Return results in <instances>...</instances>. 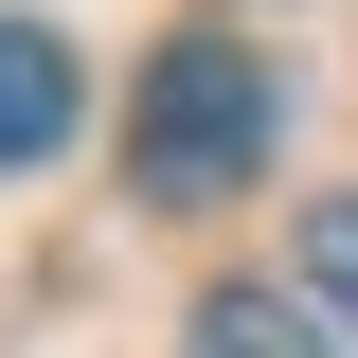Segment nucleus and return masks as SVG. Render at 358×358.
I'll return each instance as SVG.
<instances>
[{
  "instance_id": "1",
  "label": "nucleus",
  "mask_w": 358,
  "mask_h": 358,
  "mask_svg": "<svg viewBox=\"0 0 358 358\" xmlns=\"http://www.w3.org/2000/svg\"><path fill=\"white\" fill-rule=\"evenodd\" d=\"M268 126H287L268 54H233V36H179L162 72H143V108H126V179L162 197V215H215L233 179H268Z\"/></svg>"
},
{
  "instance_id": "2",
  "label": "nucleus",
  "mask_w": 358,
  "mask_h": 358,
  "mask_svg": "<svg viewBox=\"0 0 358 358\" xmlns=\"http://www.w3.org/2000/svg\"><path fill=\"white\" fill-rule=\"evenodd\" d=\"M72 126H90V72H72V36H54V18H0V179H18V162H54Z\"/></svg>"
},
{
  "instance_id": "3",
  "label": "nucleus",
  "mask_w": 358,
  "mask_h": 358,
  "mask_svg": "<svg viewBox=\"0 0 358 358\" xmlns=\"http://www.w3.org/2000/svg\"><path fill=\"white\" fill-rule=\"evenodd\" d=\"M179 358H322V322H305V305H268V287H215V305L179 322Z\"/></svg>"
},
{
  "instance_id": "4",
  "label": "nucleus",
  "mask_w": 358,
  "mask_h": 358,
  "mask_svg": "<svg viewBox=\"0 0 358 358\" xmlns=\"http://www.w3.org/2000/svg\"><path fill=\"white\" fill-rule=\"evenodd\" d=\"M305 287L358 322V197H322V215H305Z\"/></svg>"
}]
</instances>
